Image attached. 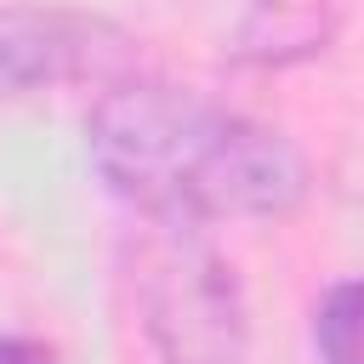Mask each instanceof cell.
I'll use <instances>...</instances> for the list:
<instances>
[{
    "instance_id": "3",
    "label": "cell",
    "mask_w": 364,
    "mask_h": 364,
    "mask_svg": "<svg viewBox=\"0 0 364 364\" xmlns=\"http://www.w3.org/2000/svg\"><path fill=\"white\" fill-rule=\"evenodd\" d=\"M97 28L68 23V17H34V11H0V97L34 85V80H57L68 68L85 63Z\"/></svg>"
},
{
    "instance_id": "2",
    "label": "cell",
    "mask_w": 364,
    "mask_h": 364,
    "mask_svg": "<svg viewBox=\"0 0 364 364\" xmlns=\"http://www.w3.org/2000/svg\"><path fill=\"white\" fill-rule=\"evenodd\" d=\"M171 239L148 250V330L171 364H239L245 313L233 290V267L188 239V228L165 222Z\"/></svg>"
},
{
    "instance_id": "5",
    "label": "cell",
    "mask_w": 364,
    "mask_h": 364,
    "mask_svg": "<svg viewBox=\"0 0 364 364\" xmlns=\"http://www.w3.org/2000/svg\"><path fill=\"white\" fill-rule=\"evenodd\" d=\"M0 364H57V353H51V347H40V341L6 336V341H0Z\"/></svg>"
},
{
    "instance_id": "4",
    "label": "cell",
    "mask_w": 364,
    "mask_h": 364,
    "mask_svg": "<svg viewBox=\"0 0 364 364\" xmlns=\"http://www.w3.org/2000/svg\"><path fill=\"white\" fill-rule=\"evenodd\" d=\"M313 341L324 364H358V284L341 279L313 313Z\"/></svg>"
},
{
    "instance_id": "1",
    "label": "cell",
    "mask_w": 364,
    "mask_h": 364,
    "mask_svg": "<svg viewBox=\"0 0 364 364\" xmlns=\"http://www.w3.org/2000/svg\"><path fill=\"white\" fill-rule=\"evenodd\" d=\"M91 159L114 193L176 228L210 216H279L307 188L284 136L171 85L108 91L91 114Z\"/></svg>"
}]
</instances>
